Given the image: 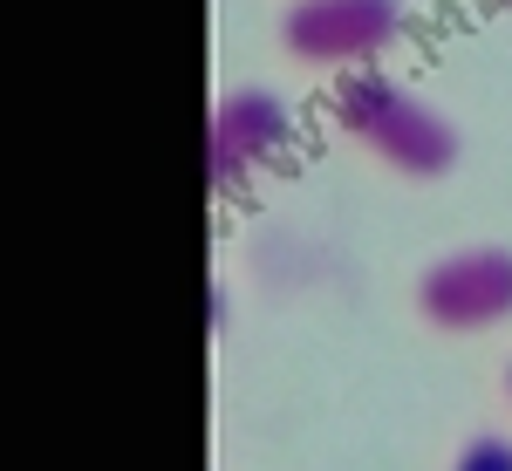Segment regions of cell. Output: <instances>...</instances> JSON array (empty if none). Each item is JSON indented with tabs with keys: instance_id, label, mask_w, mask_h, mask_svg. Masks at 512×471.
<instances>
[{
	"instance_id": "cell-2",
	"label": "cell",
	"mask_w": 512,
	"mask_h": 471,
	"mask_svg": "<svg viewBox=\"0 0 512 471\" xmlns=\"http://www.w3.org/2000/svg\"><path fill=\"white\" fill-rule=\"evenodd\" d=\"M403 35V0H287L280 14V48L301 69L355 76L376 69Z\"/></svg>"
},
{
	"instance_id": "cell-3",
	"label": "cell",
	"mask_w": 512,
	"mask_h": 471,
	"mask_svg": "<svg viewBox=\"0 0 512 471\" xmlns=\"http://www.w3.org/2000/svg\"><path fill=\"white\" fill-rule=\"evenodd\" d=\"M437 335H485L512 321V246H451L410 287Z\"/></svg>"
},
{
	"instance_id": "cell-5",
	"label": "cell",
	"mask_w": 512,
	"mask_h": 471,
	"mask_svg": "<svg viewBox=\"0 0 512 471\" xmlns=\"http://www.w3.org/2000/svg\"><path fill=\"white\" fill-rule=\"evenodd\" d=\"M451 471H512V437H499V431L465 437L458 458H451Z\"/></svg>"
},
{
	"instance_id": "cell-6",
	"label": "cell",
	"mask_w": 512,
	"mask_h": 471,
	"mask_svg": "<svg viewBox=\"0 0 512 471\" xmlns=\"http://www.w3.org/2000/svg\"><path fill=\"white\" fill-rule=\"evenodd\" d=\"M506 403H512V362H506Z\"/></svg>"
},
{
	"instance_id": "cell-4",
	"label": "cell",
	"mask_w": 512,
	"mask_h": 471,
	"mask_svg": "<svg viewBox=\"0 0 512 471\" xmlns=\"http://www.w3.org/2000/svg\"><path fill=\"white\" fill-rule=\"evenodd\" d=\"M294 137V110L280 103L274 89L246 82V89H226L212 103V130H205V157H212V185L219 192H239L246 178H260L280 157V144Z\"/></svg>"
},
{
	"instance_id": "cell-1",
	"label": "cell",
	"mask_w": 512,
	"mask_h": 471,
	"mask_svg": "<svg viewBox=\"0 0 512 471\" xmlns=\"http://www.w3.org/2000/svg\"><path fill=\"white\" fill-rule=\"evenodd\" d=\"M335 130L355 137L362 151L376 157L383 171L410 178V185H431V178H451L458 157H465V137L458 123L444 117L437 103H424L410 82L383 76V69H355V76H335Z\"/></svg>"
}]
</instances>
